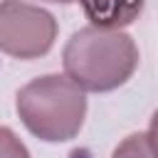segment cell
<instances>
[{"instance_id": "obj_8", "label": "cell", "mask_w": 158, "mask_h": 158, "mask_svg": "<svg viewBox=\"0 0 158 158\" xmlns=\"http://www.w3.org/2000/svg\"><path fill=\"white\" fill-rule=\"evenodd\" d=\"M40 2H57V5H69V2H74V0H40Z\"/></svg>"}, {"instance_id": "obj_3", "label": "cell", "mask_w": 158, "mask_h": 158, "mask_svg": "<svg viewBox=\"0 0 158 158\" xmlns=\"http://www.w3.org/2000/svg\"><path fill=\"white\" fill-rule=\"evenodd\" d=\"M59 25L52 12L40 5L22 0L0 2V52L15 59H37L44 57L54 40Z\"/></svg>"}, {"instance_id": "obj_1", "label": "cell", "mask_w": 158, "mask_h": 158, "mask_svg": "<svg viewBox=\"0 0 158 158\" xmlns=\"http://www.w3.org/2000/svg\"><path fill=\"white\" fill-rule=\"evenodd\" d=\"M64 77L81 91H114L131 79L138 67V47L121 30L81 27L62 52Z\"/></svg>"}, {"instance_id": "obj_2", "label": "cell", "mask_w": 158, "mask_h": 158, "mask_svg": "<svg viewBox=\"0 0 158 158\" xmlns=\"http://www.w3.org/2000/svg\"><path fill=\"white\" fill-rule=\"evenodd\" d=\"M15 109L32 136L47 143H64L84 126L86 96L69 77L44 74L17 91Z\"/></svg>"}, {"instance_id": "obj_4", "label": "cell", "mask_w": 158, "mask_h": 158, "mask_svg": "<svg viewBox=\"0 0 158 158\" xmlns=\"http://www.w3.org/2000/svg\"><path fill=\"white\" fill-rule=\"evenodd\" d=\"M91 27L99 30H121L138 20L146 0H79Z\"/></svg>"}, {"instance_id": "obj_7", "label": "cell", "mask_w": 158, "mask_h": 158, "mask_svg": "<svg viewBox=\"0 0 158 158\" xmlns=\"http://www.w3.org/2000/svg\"><path fill=\"white\" fill-rule=\"evenodd\" d=\"M146 138H148V146H151L153 156L158 158V111H156V114H153V118H151V126H148Z\"/></svg>"}, {"instance_id": "obj_5", "label": "cell", "mask_w": 158, "mask_h": 158, "mask_svg": "<svg viewBox=\"0 0 158 158\" xmlns=\"http://www.w3.org/2000/svg\"><path fill=\"white\" fill-rule=\"evenodd\" d=\"M111 158H156V156H153V151L148 146L146 133H131L116 146Z\"/></svg>"}, {"instance_id": "obj_6", "label": "cell", "mask_w": 158, "mask_h": 158, "mask_svg": "<svg viewBox=\"0 0 158 158\" xmlns=\"http://www.w3.org/2000/svg\"><path fill=\"white\" fill-rule=\"evenodd\" d=\"M0 158H30L27 146L7 126H0Z\"/></svg>"}]
</instances>
